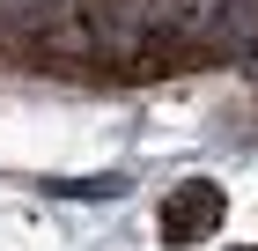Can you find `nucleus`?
<instances>
[{
  "mask_svg": "<svg viewBox=\"0 0 258 251\" xmlns=\"http://www.w3.org/2000/svg\"><path fill=\"white\" fill-rule=\"evenodd\" d=\"M221 214H229V199H221L214 177H184V185H170L155 229H162V244H170V251H184V244H207V236L221 229Z\"/></svg>",
  "mask_w": 258,
  "mask_h": 251,
  "instance_id": "f257e3e1",
  "label": "nucleus"
},
{
  "mask_svg": "<svg viewBox=\"0 0 258 251\" xmlns=\"http://www.w3.org/2000/svg\"><path fill=\"white\" fill-rule=\"evenodd\" d=\"M229 251H258V244H229Z\"/></svg>",
  "mask_w": 258,
  "mask_h": 251,
  "instance_id": "f03ea898",
  "label": "nucleus"
}]
</instances>
